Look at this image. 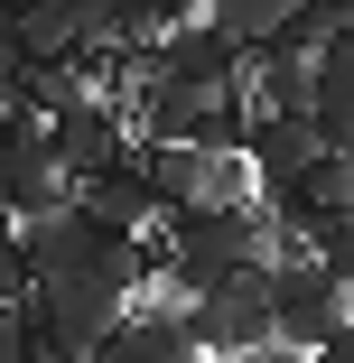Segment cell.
<instances>
[{
	"instance_id": "obj_1",
	"label": "cell",
	"mask_w": 354,
	"mask_h": 363,
	"mask_svg": "<svg viewBox=\"0 0 354 363\" xmlns=\"http://www.w3.org/2000/svg\"><path fill=\"white\" fill-rule=\"evenodd\" d=\"M270 252H280V233H270L261 205H196V214H168V270L159 279H177L196 298V289H215V279H233Z\"/></svg>"
},
{
	"instance_id": "obj_2",
	"label": "cell",
	"mask_w": 354,
	"mask_h": 363,
	"mask_svg": "<svg viewBox=\"0 0 354 363\" xmlns=\"http://www.w3.org/2000/svg\"><path fill=\"white\" fill-rule=\"evenodd\" d=\"M177 335L196 363H243L252 345H270V261L215 279V289H196V298L177 308Z\"/></svg>"
},
{
	"instance_id": "obj_3",
	"label": "cell",
	"mask_w": 354,
	"mask_h": 363,
	"mask_svg": "<svg viewBox=\"0 0 354 363\" xmlns=\"http://www.w3.org/2000/svg\"><path fill=\"white\" fill-rule=\"evenodd\" d=\"M336 326H354V298H345L308 252H280V261H270V345L317 354Z\"/></svg>"
},
{
	"instance_id": "obj_4",
	"label": "cell",
	"mask_w": 354,
	"mask_h": 363,
	"mask_svg": "<svg viewBox=\"0 0 354 363\" xmlns=\"http://www.w3.org/2000/svg\"><path fill=\"white\" fill-rule=\"evenodd\" d=\"M38 130H47V150H56V168L75 177V186L131 159V121H121V103H112V94H75L65 112H47Z\"/></svg>"
},
{
	"instance_id": "obj_5",
	"label": "cell",
	"mask_w": 354,
	"mask_h": 363,
	"mask_svg": "<svg viewBox=\"0 0 354 363\" xmlns=\"http://www.w3.org/2000/svg\"><path fill=\"white\" fill-rule=\"evenodd\" d=\"M65 196H75V177L56 168V150H47V130L28 121L10 150H0V214L10 224H28V214H56Z\"/></svg>"
},
{
	"instance_id": "obj_6",
	"label": "cell",
	"mask_w": 354,
	"mask_h": 363,
	"mask_svg": "<svg viewBox=\"0 0 354 363\" xmlns=\"http://www.w3.org/2000/svg\"><path fill=\"white\" fill-rule=\"evenodd\" d=\"M84 363H196V354H187V335H177V298L140 289V298L112 317V335H103Z\"/></svg>"
},
{
	"instance_id": "obj_7",
	"label": "cell",
	"mask_w": 354,
	"mask_h": 363,
	"mask_svg": "<svg viewBox=\"0 0 354 363\" xmlns=\"http://www.w3.org/2000/svg\"><path fill=\"white\" fill-rule=\"evenodd\" d=\"M10 28H19V56H28V65L84 56V47H112L94 0H19V19H10Z\"/></svg>"
},
{
	"instance_id": "obj_8",
	"label": "cell",
	"mask_w": 354,
	"mask_h": 363,
	"mask_svg": "<svg viewBox=\"0 0 354 363\" xmlns=\"http://www.w3.org/2000/svg\"><path fill=\"white\" fill-rule=\"evenodd\" d=\"M308 121H317V150L354 159V38L308 56Z\"/></svg>"
},
{
	"instance_id": "obj_9",
	"label": "cell",
	"mask_w": 354,
	"mask_h": 363,
	"mask_svg": "<svg viewBox=\"0 0 354 363\" xmlns=\"http://www.w3.org/2000/svg\"><path fill=\"white\" fill-rule=\"evenodd\" d=\"M308 159H317V121H308V112H252V140H243L252 196H261V186H289Z\"/></svg>"
},
{
	"instance_id": "obj_10",
	"label": "cell",
	"mask_w": 354,
	"mask_h": 363,
	"mask_svg": "<svg viewBox=\"0 0 354 363\" xmlns=\"http://www.w3.org/2000/svg\"><path fill=\"white\" fill-rule=\"evenodd\" d=\"M131 168H140L159 214H196L205 205V150H187V140H131Z\"/></svg>"
},
{
	"instance_id": "obj_11",
	"label": "cell",
	"mask_w": 354,
	"mask_h": 363,
	"mask_svg": "<svg viewBox=\"0 0 354 363\" xmlns=\"http://www.w3.org/2000/svg\"><path fill=\"white\" fill-rule=\"evenodd\" d=\"M243 103L252 112H308V56L299 47H252L243 56Z\"/></svg>"
},
{
	"instance_id": "obj_12",
	"label": "cell",
	"mask_w": 354,
	"mask_h": 363,
	"mask_svg": "<svg viewBox=\"0 0 354 363\" xmlns=\"http://www.w3.org/2000/svg\"><path fill=\"white\" fill-rule=\"evenodd\" d=\"M75 205L94 214V224H112V233H150L159 224V205H150V186H140V168L121 159V168H103V177H84L75 186Z\"/></svg>"
},
{
	"instance_id": "obj_13",
	"label": "cell",
	"mask_w": 354,
	"mask_h": 363,
	"mask_svg": "<svg viewBox=\"0 0 354 363\" xmlns=\"http://www.w3.org/2000/svg\"><path fill=\"white\" fill-rule=\"evenodd\" d=\"M205 19H215V28H224V38H233L243 56H252V47H270V38H280L289 0H205Z\"/></svg>"
},
{
	"instance_id": "obj_14",
	"label": "cell",
	"mask_w": 354,
	"mask_h": 363,
	"mask_svg": "<svg viewBox=\"0 0 354 363\" xmlns=\"http://www.w3.org/2000/svg\"><path fill=\"white\" fill-rule=\"evenodd\" d=\"M28 298V261H19V224H0V308Z\"/></svg>"
},
{
	"instance_id": "obj_15",
	"label": "cell",
	"mask_w": 354,
	"mask_h": 363,
	"mask_svg": "<svg viewBox=\"0 0 354 363\" xmlns=\"http://www.w3.org/2000/svg\"><path fill=\"white\" fill-rule=\"evenodd\" d=\"M308 363H354V326H336V335H326V345H317Z\"/></svg>"
},
{
	"instance_id": "obj_16",
	"label": "cell",
	"mask_w": 354,
	"mask_h": 363,
	"mask_svg": "<svg viewBox=\"0 0 354 363\" xmlns=\"http://www.w3.org/2000/svg\"><path fill=\"white\" fill-rule=\"evenodd\" d=\"M243 363H308V354H299V345H252Z\"/></svg>"
},
{
	"instance_id": "obj_17",
	"label": "cell",
	"mask_w": 354,
	"mask_h": 363,
	"mask_svg": "<svg viewBox=\"0 0 354 363\" xmlns=\"http://www.w3.org/2000/svg\"><path fill=\"white\" fill-rule=\"evenodd\" d=\"M196 10H205V0H196Z\"/></svg>"
}]
</instances>
